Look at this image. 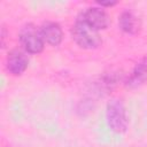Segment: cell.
Segmentation results:
<instances>
[{"label": "cell", "mask_w": 147, "mask_h": 147, "mask_svg": "<svg viewBox=\"0 0 147 147\" xmlns=\"http://www.w3.org/2000/svg\"><path fill=\"white\" fill-rule=\"evenodd\" d=\"M98 3H100L101 6H114V5L116 3V1H107V2H105V1H99Z\"/></svg>", "instance_id": "9"}, {"label": "cell", "mask_w": 147, "mask_h": 147, "mask_svg": "<svg viewBox=\"0 0 147 147\" xmlns=\"http://www.w3.org/2000/svg\"><path fill=\"white\" fill-rule=\"evenodd\" d=\"M146 82H147V56L136 64L130 77L127 78L126 85L131 88H134L142 85Z\"/></svg>", "instance_id": "7"}, {"label": "cell", "mask_w": 147, "mask_h": 147, "mask_svg": "<svg viewBox=\"0 0 147 147\" xmlns=\"http://www.w3.org/2000/svg\"><path fill=\"white\" fill-rule=\"evenodd\" d=\"M78 17L82 18L86 24H88L91 28L95 29L96 31L106 29L110 23L109 15L103 9L98 7L86 8L84 11H82V14Z\"/></svg>", "instance_id": "4"}, {"label": "cell", "mask_w": 147, "mask_h": 147, "mask_svg": "<svg viewBox=\"0 0 147 147\" xmlns=\"http://www.w3.org/2000/svg\"><path fill=\"white\" fill-rule=\"evenodd\" d=\"M40 32H41L44 41H46L47 44H49L52 46H59L63 39L62 29H61L60 24H57L56 22L47 21V22L42 23V25L40 28Z\"/></svg>", "instance_id": "6"}, {"label": "cell", "mask_w": 147, "mask_h": 147, "mask_svg": "<svg viewBox=\"0 0 147 147\" xmlns=\"http://www.w3.org/2000/svg\"><path fill=\"white\" fill-rule=\"evenodd\" d=\"M118 24H119V28L122 31L130 33V34L137 33L140 29L139 18L130 10H125L121 14V16L118 18Z\"/></svg>", "instance_id": "8"}, {"label": "cell", "mask_w": 147, "mask_h": 147, "mask_svg": "<svg viewBox=\"0 0 147 147\" xmlns=\"http://www.w3.org/2000/svg\"><path fill=\"white\" fill-rule=\"evenodd\" d=\"M18 39L25 52L30 54H38L44 49V39L40 30L36 25L28 23L23 25L18 33Z\"/></svg>", "instance_id": "3"}, {"label": "cell", "mask_w": 147, "mask_h": 147, "mask_svg": "<svg viewBox=\"0 0 147 147\" xmlns=\"http://www.w3.org/2000/svg\"><path fill=\"white\" fill-rule=\"evenodd\" d=\"M106 118L109 127L116 133H123L127 129V115L124 103L119 99H113L108 102Z\"/></svg>", "instance_id": "2"}, {"label": "cell", "mask_w": 147, "mask_h": 147, "mask_svg": "<svg viewBox=\"0 0 147 147\" xmlns=\"http://www.w3.org/2000/svg\"><path fill=\"white\" fill-rule=\"evenodd\" d=\"M71 34L76 44L79 45L82 48L93 49L99 47L101 44V37L99 34V31L91 28L79 17H77L75 24L72 25Z\"/></svg>", "instance_id": "1"}, {"label": "cell", "mask_w": 147, "mask_h": 147, "mask_svg": "<svg viewBox=\"0 0 147 147\" xmlns=\"http://www.w3.org/2000/svg\"><path fill=\"white\" fill-rule=\"evenodd\" d=\"M29 64V59L26 56V54L24 52H22L21 49H14L11 51L7 59H6V68L7 70L15 76L22 75Z\"/></svg>", "instance_id": "5"}]
</instances>
